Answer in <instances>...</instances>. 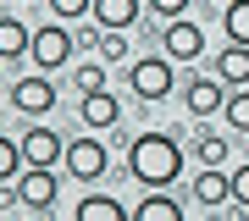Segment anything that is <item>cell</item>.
Returning a JSON list of instances; mask_svg holds the SVG:
<instances>
[{
	"mask_svg": "<svg viewBox=\"0 0 249 221\" xmlns=\"http://www.w3.org/2000/svg\"><path fill=\"white\" fill-rule=\"evenodd\" d=\"M11 111H22V116H50V111H55V83H50V72H28V78L11 83Z\"/></svg>",
	"mask_w": 249,
	"mask_h": 221,
	"instance_id": "8992f818",
	"label": "cell"
},
{
	"mask_svg": "<svg viewBox=\"0 0 249 221\" xmlns=\"http://www.w3.org/2000/svg\"><path fill=\"white\" fill-rule=\"evenodd\" d=\"M232 204H244V210H249V160L232 171Z\"/></svg>",
	"mask_w": 249,
	"mask_h": 221,
	"instance_id": "484cf974",
	"label": "cell"
},
{
	"mask_svg": "<svg viewBox=\"0 0 249 221\" xmlns=\"http://www.w3.org/2000/svg\"><path fill=\"white\" fill-rule=\"evenodd\" d=\"M61 166H67L72 183H100L111 171V150H106L100 133H83V138H67V160Z\"/></svg>",
	"mask_w": 249,
	"mask_h": 221,
	"instance_id": "7a4b0ae2",
	"label": "cell"
},
{
	"mask_svg": "<svg viewBox=\"0 0 249 221\" xmlns=\"http://www.w3.org/2000/svg\"><path fill=\"white\" fill-rule=\"evenodd\" d=\"M22 171H28V160H22V144L0 133V183H17Z\"/></svg>",
	"mask_w": 249,
	"mask_h": 221,
	"instance_id": "ffe728a7",
	"label": "cell"
},
{
	"mask_svg": "<svg viewBox=\"0 0 249 221\" xmlns=\"http://www.w3.org/2000/svg\"><path fill=\"white\" fill-rule=\"evenodd\" d=\"M222 116H227V133H232V138L249 133V88H232L227 105H222Z\"/></svg>",
	"mask_w": 249,
	"mask_h": 221,
	"instance_id": "d6986e66",
	"label": "cell"
},
{
	"mask_svg": "<svg viewBox=\"0 0 249 221\" xmlns=\"http://www.w3.org/2000/svg\"><path fill=\"white\" fill-rule=\"evenodd\" d=\"M227 94L232 88L216 78H188V88H183V100H188V116H194V122H205V116H222V105H227Z\"/></svg>",
	"mask_w": 249,
	"mask_h": 221,
	"instance_id": "ba28073f",
	"label": "cell"
},
{
	"mask_svg": "<svg viewBox=\"0 0 249 221\" xmlns=\"http://www.w3.org/2000/svg\"><path fill=\"white\" fill-rule=\"evenodd\" d=\"M28 50H34V28L22 17H0V61H17Z\"/></svg>",
	"mask_w": 249,
	"mask_h": 221,
	"instance_id": "4fadbf2b",
	"label": "cell"
},
{
	"mask_svg": "<svg viewBox=\"0 0 249 221\" xmlns=\"http://www.w3.org/2000/svg\"><path fill=\"white\" fill-rule=\"evenodd\" d=\"M78 116H83V127H89V133H111L116 122H122V100H116L111 88H100V94H83Z\"/></svg>",
	"mask_w": 249,
	"mask_h": 221,
	"instance_id": "8fae6325",
	"label": "cell"
},
{
	"mask_svg": "<svg viewBox=\"0 0 249 221\" xmlns=\"http://www.w3.org/2000/svg\"><path fill=\"white\" fill-rule=\"evenodd\" d=\"M45 6L55 11V22H83L94 11V0H45Z\"/></svg>",
	"mask_w": 249,
	"mask_h": 221,
	"instance_id": "7402d4cb",
	"label": "cell"
},
{
	"mask_svg": "<svg viewBox=\"0 0 249 221\" xmlns=\"http://www.w3.org/2000/svg\"><path fill=\"white\" fill-rule=\"evenodd\" d=\"M55 194H61V177H55L50 166H28L17 177V199H22V210H34V216H45L55 204Z\"/></svg>",
	"mask_w": 249,
	"mask_h": 221,
	"instance_id": "52a82bcc",
	"label": "cell"
},
{
	"mask_svg": "<svg viewBox=\"0 0 249 221\" xmlns=\"http://www.w3.org/2000/svg\"><path fill=\"white\" fill-rule=\"evenodd\" d=\"M160 44H166V61H199V50H205V34H199V22H166L160 28Z\"/></svg>",
	"mask_w": 249,
	"mask_h": 221,
	"instance_id": "30bf717a",
	"label": "cell"
},
{
	"mask_svg": "<svg viewBox=\"0 0 249 221\" xmlns=\"http://www.w3.org/2000/svg\"><path fill=\"white\" fill-rule=\"evenodd\" d=\"M72 216H78V221H133V216H127V210H122V204H116L111 194H83Z\"/></svg>",
	"mask_w": 249,
	"mask_h": 221,
	"instance_id": "2e32d148",
	"label": "cell"
},
{
	"mask_svg": "<svg viewBox=\"0 0 249 221\" xmlns=\"http://www.w3.org/2000/svg\"><path fill=\"white\" fill-rule=\"evenodd\" d=\"M72 88H78V94H100V88H106V61H83L72 72Z\"/></svg>",
	"mask_w": 249,
	"mask_h": 221,
	"instance_id": "44dd1931",
	"label": "cell"
},
{
	"mask_svg": "<svg viewBox=\"0 0 249 221\" xmlns=\"http://www.w3.org/2000/svg\"><path fill=\"white\" fill-rule=\"evenodd\" d=\"M133 221H183V204L172 194H144L139 210H133Z\"/></svg>",
	"mask_w": 249,
	"mask_h": 221,
	"instance_id": "e0dca14e",
	"label": "cell"
},
{
	"mask_svg": "<svg viewBox=\"0 0 249 221\" xmlns=\"http://www.w3.org/2000/svg\"><path fill=\"white\" fill-rule=\"evenodd\" d=\"M100 61H127V34H122V28H106V39H100Z\"/></svg>",
	"mask_w": 249,
	"mask_h": 221,
	"instance_id": "603a6c76",
	"label": "cell"
},
{
	"mask_svg": "<svg viewBox=\"0 0 249 221\" xmlns=\"http://www.w3.org/2000/svg\"><path fill=\"white\" fill-rule=\"evenodd\" d=\"M222 28H227V44H249V0L222 6Z\"/></svg>",
	"mask_w": 249,
	"mask_h": 221,
	"instance_id": "ac0fdd59",
	"label": "cell"
},
{
	"mask_svg": "<svg viewBox=\"0 0 249 221\" xmlns=\"http://www.w3.org/2000/svg\"><path fill=\"white\" fill-rule=\"evenodd\" d=\"M22 160H28V166H61V160H67V138H61V133H55V127H45V122H34V127H22Z\"/></svg>",
	"mask_w": 249,
	"mask_h": 221,
	"instance_id": "5b68a950",
	"label": "cell"
},
{
	"mask_svg": "<svg viewBox=\"0 0 249 221\" xmlns=\"http://www.w3.org/2000/svg\"><path fill=\"white\" fill-rule=\"evenodd\" d=\"M216 78L227 88H244L249 83V44H227L222 55H216Z\"/></svg>",
	"mask_w": 249,
	"mask_h": 221,
	"instance_id": "9a60e30c",
	"label": "cell"
},
{
	"mask_svg": "<svg viewBox=\"0 0 249 221\" xmlns=\"http://www.w3.org/2000/svg\"><path fill=\"white\" fill-rule=\"evenodd\" d=\"M188 150H194V160L199 166H227V155H232V138L227 133H194V138H188Z\"/></svg>",
	"mask_w": 249,
	"mask_h": 221,
	"instance_id": "5bb4252c",
	"label": "cell"
},
{
	"mask_svg": "<svg viewBox=\"0 0 249 221\" xmlns=\"http://www.w3.org/2000/svg\"><path fill=\"white\" fill-rule=\"evenodd\" d=\"M127 177L139 188H150V194H166L183 177V144L172 133H139L127 144Z\"/></svg>",
	"mask_w": 249,
	"mask_h": 221,
	"instance_id": "6da1fadb",
	"label": "cell"
},
{
	"mask_svg": "<svg viewBox=\"0 0 249 221\" xmlns=\"http://www.w3.org/2000/svg\"><path fill=\"white\" fill-rule=\"evenodd\" d=\"M100 39H106V28H100L94 17H83V22H78V50H94V55H100Z\"/></svg>",
	"mask_w": 249,
	"mask_h": 221,
	"instance_id": "cb8c5ba5",
	"label": "cell"
},
{
	"mask_svg": "<svg viewBox=\"0 0 249 221\" xmlns=\"http://www.w3.org/2000/svg\"><path fill=\"white\" fill-rule=\"evenodd\" d=\"M127 88H133L144 105L166 100L172 88H178V78H172V61H166V55H144V61H133V67H127Z\"/></svg>",
	"mask_w": 249,
	"mask_h": 221,
	"instance_id": "3957f363",
	"label": "cell"
},
{
	"mask_svg": "<svg viewBox=\"0 0 249 221\" xmlns=\"http://www.w3.org/2000/svg\"><path fill=\"white\" fill-rule=\"evenodd\" d=\"M72 50H78V34H67L61 22H45V28H34V50H28V61H34L39 72H55V67L72 61Z\"/></svg>",
	"mask_w": 249,
	"mask_h": 221,
	"instance_id": "277c9868",
	"label": "cell"
},
{
	"mask_svg": "<svg viewBox=\"0 0 249 221\" xmlns=\"http://www.w3.org/2000/svg\"><path fill=\"white\" fill-rule=\"evenodd\" d=\"M89 17H94L100 28H122V34H127V28L144 17V0H94Z\"/></svg>",
	"mask_w": 249,
	"mask_h": 221,
	"instance_id": "7c38bea8",
	"label": "cell"
},
{
	"mask_svg": "<svg viewBox=\"0 0 249 221\" xmlns=\"http://www.w3.org/2000/svg\"><path fill=\"white\" fill-rule=\"evenodd\" d=\"M144 11H155V17H166V22H178V17H188V0H144Z\"/></svg>",
	"mask_w": 249,
	"mask_h": 221,
	"instance_id": "d4e9b609",
	"label": "cell"
},
{
	"mask_svg": "<svg viewBox=\"0 0 249 221\" xmlns=\"http://www.w3.org/2000/svg\"><path fill=\"white\" fill-rule=\"evenodd\" d=\"M188 194H194V204H205V210H222L232 199V171L227 166H199L194 183H188Z\"/></svg>",
	"mask_w": 249,
	"mask_h": 221,
	"instance_id": "9c48e42d",
	"label": "cell"
}]
</instances>
